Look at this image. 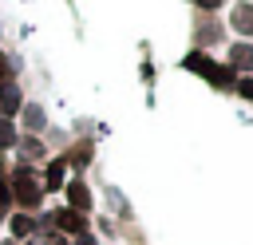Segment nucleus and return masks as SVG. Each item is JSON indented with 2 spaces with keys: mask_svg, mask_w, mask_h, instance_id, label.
<instances>
[{
  "mask_svg": "<svg viewBox=\"0 0 253 245\" xmlns=\"http://www.w3.org/2000/svg\"><path fill=\"white\" fill-rule=\"evenodd\" d=\"M186 67L202 71V75H206V79H213V83H229V79H233V71H229V67H217V63H210L202 51H190V55H186Z\"/></svg>",
  "mask_w": 253,
  "mask_h": 245,
  "instance_id": "nucleus-1",
  "label": "nucleus"
},
{
  "mask_svg": "<svg viewBox=\"0 0 253 245\" xmlns=\"http://www.w3.org/2000/svg\"><path fill=\"white\" fill-rule=\"evenodd\" d=\"M12 194H16L24 205H36V202H40V186H36L28 174H16V182H12Z\"/></svg>",
  "mask_w": 253,
  "mask_h": 245,
  "instance_id": "nucleus-2",
  "label": "nucleus"
},
{
  "mask_svg": "<svg viewBox=\"0 0 253 245\" xmlns=\"http://www.w3.org/2000/svg\"><path fill=\"white\" fill-rule=\"evenodd\" d=\"M229 20H233V28H237L241 36H253V4H237Z\"/></svg>",
  "mask_w": 253,
  "mask_h": 245,
  "instance_id": "nucleus-3",
  "label": "nucleus"
},
{
  "mask_svg": "<svg viewBox=\"0 0 253 245\" xmlns=\"http://www.w3.org/2000/svg\"><path fill=\"white\" fill-rule=\"evenodd\" d=\"M55 221H59V229H67V233H83V229H87V221H83L75 209H59Z\"/></svg>",
  "mask_w": 253,
  "mask_h": 245,
  "instance_id": "nucleus-4",
  "label": "nucleus"
},
{
  "mask_svg": "<svg viewBox=\"0 0 253 245\" xmlns=\"http://www.w3.org/2000/svg\"><path fill=\"white\" fill-rule=\"evenodd\" d=\"M229 59H233V67H241V71H253V43H233Z\"/></svg>",
  "mask_w": 253,
  "mask_h": 245,
  "instance_id": "nucleus-5",
  "label": "nucleus"
},
{
  "mask_svg": "<svg viewBox=\"0 0 253 245\" xmlns=\"http://www.w3.org/2000/svg\"><path fill=\"white\" fill-rule=\"evenodd\" d=\"M67 194H71V205H75V209H87V205H91V194H87L79 182H71V190H67Z\"/></svg>",
  "mask_w": 253,
  "mask_h": 245,
  "instance_id": "nucleus-6",
  "label": "nucleus"
},
{
  "mask_svg": "<svg viewBox=\"0 0 253 245\" xmlns=\"http://www.w3.org/2000/svg\"><path fill=\"white\" fill-rule=\"evenodd\" d=\"M0 99H4V111H16V107H20V95H16L12 87H4V95H0Z\"/></svg>",
  "mask_w": 253,
  "mask_h": 245,
  "instance_id": "nucleus-7",
  "label": "nucleus"
},
{
  "mask_svg": "<svg viewBox=\"0 0 253 245\" xmlns=\"http://www.w3.org/2000/svg\"><path fill=\"white\" fill-rule=\"evenodd\" d=\"M59 178H63V162H55V166L47 170V190H55V186H59Z\"/></svg>",
  "mask_w": 253,
  "mask_h": 245,
  "instance_id": "nucleus-8",
  "label": "nucleus"
},
{
  "mask_svg": "<svg viewBox=\"0 0 253 245\" xmlns=\"http://www.w3.org/2000/svg\"><path fill=\"white\" fill-rule=\"evenodd\" d=\"M87 158H91V146H79V150H75V154H71V162H75V166H83V162H87Z\"/></svg>",
  "mask_w": 253,
  "mask_h": 245,
  "instance_id": "nucleus-9",
  "label": "nucleus"
},
{
  "mask_svg": "<svg viewBox=\"0 0 253 245\" xmlns=\"http://www.w3.org/2000/svg\"><path fill=\"white\" fill-rule=\"evenodd\" d=\"M12 229L24 237V233H32V221H28V217H16V221H12Z\"/></svg>",
  "mask_w": 253,
  "mask_h": 245,
  "instance_id": "nucleus-10",
  "label": "nucleus"
},
{
  "mask_svg": "<svg viewBox=\"0 0 253 245\" xmlns=\"http://www.w3.org/2000/svg\"><path fill=\"white\" fill-rule=\"evenodd\" d=\"M237 95H241V99H253V79H241V83H237Z\"/></svg>",
  "mask_w": 253,
  "mask_h": 245,
  "instance_id": "nucleus-11",
  "label": "nucleus"
},
{
  "mask_svg": "<svg viewBox=\"0 0 253 245\" xmlns=\"http://www.w3.org/2000/svg\"><path fill=\"white\" fill-rule=\"evenodd\" d=\"M8 75H12V67H8V55H0V83H8Z\"/></svg>",
  "mask_w": 253,
  "mask_h": 245,
  "instance_id": "nucleus-12",
  "label": "nucleus"
},
{
  "mask_svg": "<svg viewBox=\"0 0 253 245\" xmlns=\"http://www.w3.org/2000/svg\"><path fill=\"white\" fill-rule=\"evenodd\" d=\"M8 142H12V126H8V122H0V146H8Z\"/></svg>",
  "mask_w": 253,
  "mask_h": 245,
  "instance_id": "nucleus-13",
  "label": "nucleus"
},
{
  "mask_svg": "<svg viewBox=\"0 0 253 245\" xmlns=\"http://www.w3.org/2000/svg\"><path fill=\"white\" fill-rule=\"evenodd\" d=\"M4 205H8V190H4V182H0V213H4Z\"/></svg>",
  "mask_w": 253,
  "mask_h": 245,
  "instance_id": "nucleus-14",
  "label": "nucleus"
},
{
  "mask_svg": "<svg viewBox=\"0 0 253 245\" xmlns=\"http://www.w3.org/2000/svg\"><path fill=\"white\" fill-rule=\"evenodd\" d=\"M194 4H198V8H217L221 0H194Z\"/></svg>",
  "mask_w": 253,
  "mask_h": 245,
  "instance_id": "nucleus-15",
  "label": "nucleus"
},
{
  "mask_svg": "<svg viewBox=\"0 0 253 245\" xmlns=\"http://www.w3.org/2000/svg\"><path fill=\"white\" fill-rule=\"evenodd\" d=\"M79 245H95V241H91V237H79Z\"/></svg>",
  "mask_w": 253,
  "mask_h": 245,
  "instance_id": "nucleus-16",
  "label": "nucleus"
},
{
  "mask_svg": "<svg viewBox=\"0 0 253 245\" xmlns=\"http://www.w3.org/2000/svg\"><path fill=\"white\" fill-rule=\"evenodd\" d=\"M51 245H63V241H51Z\"/></svg>",
  "mask_w": 253,
  "mask_h": 245,
  "instance_id": "nucleus-17",
  "label": "nucleus"
}]
</instances>
